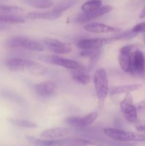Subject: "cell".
<instances>
[{
	"mask_svg": "<svg viewBox=\"0 0 145 146\" xmlns=\"http://www.w3.org/2000/svg\"><path fill=\"white\" fill-rule=\"evenodd\" d=\"M93 83L99 105L102 106L109 91L107 75L105 68H100L96 70L93 76Z\"/></svg>",
	"mask_w": 145,
	"mask_h": 146,
	"instance_id": "6da1fadb",
	"label": "cell"
},
{
	"mask_svg": "<svg viewBox=\"0 0 145 146\" xmlns=\"http://www.w3.org/2000/svg\"><path fill=\"white\" fill-rule=\"evenodd\" d=\"M103 132L107 137L116 142L129 143L145 141V135L119 128H105Z\"/></svg>",
	"mask_w": 145,
	"mask_h": 146,
	"instance_id": "7a4b0ae2",
	"label": "cell"
},
{
	"mask_svg": "<svg viewBox=\"0 0 145 146\" xmlns=\"http://www.w3.org/2000/svg\"><path fill=\"white\" fill-rule=\"evenodd\" d=\"M120 109L125 119L129 123H134L138 121V110L134 104L133 98L131 94H127L120 103Z\"/></svg>",
	"mask_w": 145,
	"mask_h": 146,
	"instance_id": "3957f363",
	"label": "cell"
},
{
	"mask_svg": "<svg viewBox=\"0 0 145 146\" xmlns=\"http://www.w3.org/2000/svg\"><path fill=\"white\" fill-rule=\"evenodd\" d=\"M43 60L53 65L59 66L65 68L74 70L76 71H83L85 69V67L78 61L63 58L58 56H44Z\"/></svg>",
	"mask_w": 145,
	"mask_h": 146,
	"instance_id": "277c9868",
	"label": "cell"
},
{
	"mask_svg": "<svg viewBox=\"0 0 145 146\" xmlns=\"http://www.w3.org/2000/svg\"><path fill=\"white\" fill-rule=\"evenodd\" d=\"M131 74L145 79V56L138 49L135 50L132 54Z\"/></svg>",
	"mask_w": 145,
	"mask_h": 146,
	"instance_id": "5b68a950",
	"label": "cell"
},
{
	"mask_svg": "<svg viewBox=\"0 0 145 146\" xmlns=\"http://www.w3.org/2000/svg\"><path fill=\"white\" fill-rule=\"evenodd\" d=\"M135 50V46L133 45L125 46L119 49L118 61L120 68L124 72L131 74L132 56Z\"/></svg>",
	"mask_w": 145,
	"mask_h": 146,
	"instance_id": "8992f818",
	"label": "cell"
},
{
	"mask_svg": "<svg viewBox=\"0 0 145 146\" xmlns=\"http://www.w3.org/2000/svg\"><path fill=\"white\" fill-rule=\"evenodd\" d=\"M113 42L111 38H82L77 41L76 46L82 50L100 49L103 46Z\"/></svg>",
	"mask_w": 145,
	"mask_h": 146,
	"instance_id": "52a82bcc",
	"label": "cell"
},
{
	"mask_svg": "<svg viewBox=\"0 0 145 146\" xmlns=\"http://www.w3.org/2000/svg\"><path fill=\"white\" fill-rule=\"evenodd\" d=\"M112 10V7L110 5L102 6L100 8L95 11H90V12H82L78 14L75 19V22L78 24H83L85 22L91 21L92 19L101 17L105 14H107Z\"/></svg>",
	"mask_w": 145,
	"mask_h": 146,
	"instance_id": "ba28073f",
	"label": "cell"
},
{
	"mask_svg": "<svg viewBox=\"0 0 145 146\" xmlns=\"http://www.w3.org/2000/svg\"><path fill=\"white\" fill-rule=\"evenodd\" d=\"M44 41L45 46L50 50L57 54H67L72 51V48L68 44L62 42L56 38H45Z\"/></svg>",
	"mask_w": 145,
	"mask_h": 146,
	"instance_id": "9c48e42d",
	"label": "cell"
},
{
	"mask_svg": "<svg viewBox=\"0 0 145 146\" xmlns=\"http://www.w3.org/2000/svg\"><path fill=\"white\" fill-rule=\"evenodd\" d=\"M84 30L93 34H109L118 33L121 31L120 29L112 27L102 23H90L84 26Z\"/></svg>",
	"mask_w": 145,
	"mask_h": 146,
	"instance_id": "30bf717a",
	"label": "cell"
},
{
	"mask_svg": "<svg viewBox=\"0 0 145 146\" xmlns=\"http://www.w3.org/2000/svg\"><path fill=\"white\" fill-rule=\"evenodd\" d=\"M27 141L31 144L36 146H67L68 145V139L67 138H60V139H38L35 137L27 135L26 137Z\"/></svg>",
	"mask_w": 145,
	"mask_h": 146,
	"instance_id": "8fae6325",
	"label": "cell"
},
{
	"mask_svg": "<svg viewBox=\"0 0 145 146\" xmlns=\"http://www.w3.org/2000/svg\"><path fill=\"white\" fill-rule=\"evenodd\" d=\"M70 132L71 131L69 128L58 127V128H52L44 130L41 132L40 135L42 138H46V139H60L69 135Z\"/></svg>",
	"mask_w": 145,
	"mask_h": 146,
	"instance_id": "7c38bea8",
	"label": "cell"
},
{
	"mask_svg": "<svg viewBox=\"0 0 145 146\" xmlns=\"http://www.w3.org/2000/svg\"><path fill=\"white\" fill-rule=\"evenodd\" d=\"M56 89V85L52 81H45L39 83L36 86V91L42 97H50L53 95Z\"/></svg>",
	"mask_w": 145,
	"mask_h": 146,
	"instance_id": "4fadbf2b",
	"label": "cell"
},
{
	"mask_svg": "<svg viewBox=\"0 0 145 146\" xmlns=\"http://www.w3.org/2000/svg\"><path fill=\"white\" fill-rule=\"evenodd\" d=\"M62 16V14L55 9L48 11H34L28 13L26 15L28 19H48L54 20L58 19Z\"/></svg>",
	"mask_w": 145,
	"mask_h": 146,
	"instance_id": "5bb4252c",
	"label": "cell"
},
{
	"mask_svg": "<svg viewBox=\"0 0 145 146\" xmlns=\"http://www.w3.org/2000/svg\"><path fill=\"white\" fill-rule=\"evenodd\" d=\"M25 71L36 76H42L46 74L48 68L40 63L26 59Z\"/></svg>",
	"mask_w": 145,
	"mask_h": 146,
	"instance_id": "9a60e30c",
	"label": "cell"
},
{
	"mask_svg": "<svg viewBox=\"0 0 145 146\" xmlns=\"http://www.w3.org/2000/svg\"><path fill=\"white\" fill-rule=\"evenodd\" d=\"M26 63V58L20 57H12L6 61V66L12 72L25 71V66Z\"/></svg>",
	"mask_w": 145,
	"mask_h": 146,
	"instance_id": "2e32d148",
	"label": "cell"
},
{
	"mask_svg": "<svg viewBox=\"0 0 145 146\" xmlns=\"http://www.w3.org/2000/svg\"><path fill=\"white\" fill-rule=\"evenodd\" d=\"M142 88V85L139 84H128V85H122L118 86L112 87L110 88L109 93L110 96L119 95L123 94H130L131 92L136 91Z\"/></svg>",
	"mask_w": 145,
	"mask_h": 146,
	"instance_id": "e0dca14e",
	"label": "cell"
},
{
	"mask_svg": "<svg viewBox=\"0 0 145 146\" xmlns=\"http://www.w3.org/2000/svg\"><path fill=\"white\" fill-rule=\"evenodd\" d=\"M21 48L31 51H42L44 49V46L36 40L24 37L21 42Z\"/></svg>",
	"mask_w": 145,
	"mask_h": 146,
	"instance_id": "ac0fdd59",
	"label": "cell"
},
{
	"mask_svg": "<svg viewBox=\"0 0 145 146\" xmlns=\"http://www.w3.org/2000/svg\"><path fill=\"white\" fill-rule=\"evenodd\" d=\"M0 22L5 24H18L25 22L23 17L8 14H0Z\"/></svg>",
	"mask_w": 145,
	"mask_h": 146,
	"instance_id": "d6986e66",
	"label": "cell"
},
{
	"mask_svg": "<svg viewBox=\"0 0 145 146\" xmlns=\"http://www.w3.org/2000/svg\"><path fill=\"white\" fill-rule=\"evenodd\" d=\"M8 121L14 126L18 127L21 128H26V129H32L38 127V125L32 121H27V120L22 119H16V118H8Z\"/></svg>",
	"mask_w": 145,
	"mask_h": 146,
	"instance_id": "ffe728a7",
	"label": "cell"
},
{
	"mask_svg": "<svg viewBox=\"0 0 145 146\" xmlns=\"http://www.w3.org/2000/svg\"><path fill=\"white\" fill-rule=\"evenodd\" d=\"M25 2L30 7L41 9L50 8L53 5L52 0H26Z\"/></svg>",
	"mask_w": 145,
	"mask_h": 146,
	"instance_id": "44dd1931",
	"label": "cell"
},
{
	"mask_svg": "<svg viewBox=\"0 0 145 146\" xmlns=\"http://www.w3.org/2000/svg\"><path fill=\"white\" fill-rule=\"evenodd\" d=\"M102 7V0H89L81 7L83 12H90L98 9Z\"/></svg>",
	"mask_w": 145,
	"mask_h": 146,
	"instance_id": "7402d4cb",
	"label": "cell"
},
{
	"mask_svg": "<svg viewBox=\"0 0 145 146\" xmlns=\"http://www.w3.org/2000/svg\"><path fill=\"white\" fill-rule=\"evenodd\" d=\"M72 78L74 81L82 85H87L90 81V76L83 71H77L73 74Z\"/></svg>",
	"mask_w": 145,
	"mask_h": 146,
	"instance_id": "603a6c76",
	"label": "cell"
},
{
	"mask_svg": "<svg viewBox=\"0 0 145 146\" xmlns=\"http://www.w3.org/2000/svg\"><path fill=\"white\" fill-rule=\"evenodd\" d=\"M98 114L97 112H92L88 115L82 116V127L85 128L90 125L98 118Z\"/></svg>",
	"mask_w": 145,
	"mask_h": 146,
	"instance_id": "cb8c5ba5",
	"label": "cell"
},
{
	"mask_svg": "<svg viewBox=\"0 0 145 146\" xmlns=\"http://www.w3.org/2000/svg\"><path fill=\"white\" fill-rule=\"evenodd\" d=\"M75 3V1L74 0H65V1H62L61 3H60L59 4L56 6L53 9H55V11H58V12L63 14V11H65V10L68 9L70 7H71L72 6L74 5V4Z\"/></svg>",
	"mask_w": 145,
	"mask_h": 146,
	"instance_id": "d4e9b609",
	"label": "cell"
},
{
	"mask_svg": "<svg viewBox=\"0 0 145 146\" xmlns=\"http://www.w3.org/2000/svg\"><path fill=\"white\" fill-rule=\"evenodd\" d=\"M136 35H137V34L134 33L132 30H130V31H125L124 33L119 34V35L116 36L112 37L111 39L112 40V41H118V40H127L134 38V37L136 36Z\"/></svg>",
	"mask_w": 145,
	"mask_h": 146,
	"instance_id": "484cf974",
	"label": "cell"
},
{
	"mask_svg": "<svg viewBox=\"0 0 145 146\" xmlns=\"http://www.w3.org/2000/svg\"><path fill=\"white\" fill-rule=\"evenodd\" d=\"M24 9L20 7L17 6H10V5H0V12L3 13H14V12H21L24 11Z\"/></svg>",
	"mask_w": 145,
	"mask_h": 146,
	"instance_id": "4316f807",
	"label": "cell"
},
{
	"mask_svg": "<svg viewBox=\"0 0 145 146\" xmlns=\"http://www.w3.org/2000/svg\"><path fill=\"white\" fill-rule=\"evenodd\" d=\"M1 96H2L3 98H6V99L15 101V102H20L19 96H16L14 93L11 92V91H7V90H4V91H1Z\"/></svg>",
	"mask_w": 145,
	"mask_h": 146,
	"instance_id": "83f0119b",
	"label": "cell"
},
{
	"mask_svg": "<svg viewBox=\"0 0 145 146\" xmlns=\"http://www.w3.org/2000/svg\"><path fill=\"white\" fill-rule=\"evenodd\" d=\"M101 51L100 49H93V50H82L80 55L82 57H89L90 58L92 57L100 56Z\"/></svg>",
	"mask_w": 145,
	"mask_h": 146,
	"instance_id": "f1b7e54d",
	"label": "cell"
},
{
	"mask_svg": "<svg viewBox=\"0 0 145 146\" xmlns=\"http://www.w3.org/2000/svg\"><path fill=\"white\" fill-rule=\"evenodd\" d=\"M132 31L136 34H139V33H144L145 34V22L139 23V24L135 25L132 28Z\"/></svg>",
	"mask_w": 145,
	"mask_h": 146,
	"instance_id": "f546056e",
	"label": "cell"
},
{
	"mask_svg": "<svg viewBox=\"0 0 145 146\" xmlns=\"http://www.w3.org/2000/svg\"><path fill=\"white\" fill-rule=\"evenodd\" d=\"M136 131L145 133V123H137L135 126Z\"/></svg>",
	"mask_w": 145,
	"mask_h": 146,
	"instance_id": "4dcf8cb0",
	"label": "cell"
},
{
	"mask_svg": "<svg viewBox=\"0 0 145 146\" xmlns=\"http://www.w3.org/2000/svg\"><path fill=\"white\" fill-rule=\"evenodd\" d=\"M136 108H137L138 111H145V100L144 101H142L141 102L138 103L136 105Z\"/></svg>",
	"mask_w": 145,
	"mask_h": 146,
	"instance_id": "1f68e13d",
	"label": "cell"
},
{
	"mask_svg": "<svg viewBox=\"0 0 145 146\" xmlns=\"http://www.w3.org/2000/svg\"><path fill=\"white\" fill-rule=\"evenodd\" d=\"M7 29V24H4V23L0 22V31H4V30Z\"/></svg>",
	"mask_w": 145,
	"mask_h": 146,
	"instance_id": "d6a6232c",
	"label": "cell"
},
{
	"mask_svg": "<svg viewBox=\"0 0 145 146\" xmlns=\"http://www.w3.org/2000/svg\"><path fill=\"white\" fill-rule=\"evenodd\" d=\"M139 17H140L141 19L145 18V7H144V8L143 9H142V12L140 13V15H139Z\"/></svg>",
	"mask_w": 145,
	"mask_h": 146,
	"instance_id": "836d02e7",
	"label": "cell"
},
{
	"mask_svg": "<svg viewBox=\"0 0 145 146\" xmlns=\"http://www.w3.org/2000/svg\"><path fill=\"white\" fill-rule=\"evenodd\" d=\"M144 44H145V34L144 35Z\"/></svg>",
	"mask_w": 145,
	"mask_h": 146,
	"instance_id": "e575fe53",
	"label": "cell"
}]
</instances>
